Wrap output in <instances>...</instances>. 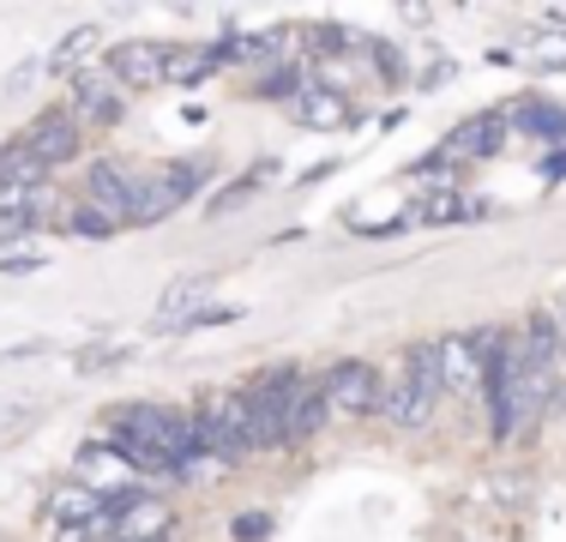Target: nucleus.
I'll return each mask as SVG.
<instances>
[{"label": "nucleus", "instance_id": "f3484780", "mask_svg": "<svg viewBox=\"0 0 566 542\" xmlns=\"http://www.w3.org/2000/svg\"><path fill=\"white\" fill-rule=\"evenodd\" d=\"M85 54H97V31H73V37H66V43L55 49V54H49V73H73V66L78 61H85Z\"/></svg>", "mask_w": 566, "mask_h": 542}, {"label": "nucleus", "instance_id": "423d86ee", "mask_svg": "<svg viewBox=\"0 0 566 542\" xmlns=\"http://www.w3.org/2000/svg\"><path fill=\"white\" fill-rule=\"evenodd\" d=\"M295 379L302 374H260L241 398H248V434L253 452H272L290 440V404H295Z\"/></svg>", "mask_w": 566, "mask_h": 542}, {"label": "nucleus", "instance_id": "dca6fc26", "mask_svg": "<svg viewBox=\"0 0 566 542\" xmlns=\"http://www.w3.org/2000/svg\"><path fill=\"white\" fill-rule=\"evenodd\" d=\"M206 295H211V278H181V283L164 295V314H157V325H175V314H181V308L206 302Z\"/></svg>", "mask_w": 566, "mask_h": 542}, {"label": "nucleus", "instance_id": "0eeeda50", "mask_svg": "<svg viewBox=\"0 0 566 542\" xmlns=\"http://www.w3.org/2000/svg\"><path fill=\"white\" fill-rule=\"evenodd\" d=\"M319 386H326V410H332V416H344V423L380 416V392H386V379H380V368H368V362H338L332 374H319Z\"/></svg>", "mask_w": 566, "mask_h": 542}, {"label": "nucleus", "instance_id": "2eb2a0df", "mask_svg": "<svg viewBox=\"0 0 566 542\" xmlns=\"http://www.w3.org/2000/svg\"><path fill=\"white\" fill-rule=\"evenodd\" d=\"M164 66H169V85H193V79H206L211 66H218V54H199V49H169L164 43Z\"/></svg>", "mask_w": 566, "mask_h": 542}, {"label": "nucleus", "instance_id": "20e7f679", "mask_svg": "<svg viewBox=\"0 0 566 542\" xmlns=\"http://www.w3.org/2000/svg\"><path fill=\"white\" fill-rule=\"evenodd\" d=\"M85 206L103 211L115 229L139 223V217H145V175L127 169L120 157H97V163H91V175H85Z\"/></svg>", "mask_w": 566, "mask_h": 542}, {"label": "nucleus", "instance_id": "6ab92c4d", "mask_svg": "<svg viewBox=\"0 0 566 542\" xmlns=\"http://www.w3.org/2000/svg\"><path fill=\"white\" fill-rule=\"evenodd\" d=\"M31 410H36V398H24V392H7V398H0V434L19 428V423H31Z\"/></svg>", "mask_w": 566, "mask_h": 542}, {"label": "nucleus", "instance_id": "ddd939ff", "mask_svg": "<svg viewBox=\"0 0 566 542\" xmlns=\"http://www.w3.org/2000/svg\"><path fill=\"white\" fill-rule=\"evenodd\" d=\"M0 187H19V194H31V187H49V169L24 152L19 139L0 145Z\"/></svg>", "mask_w": 566, "mask_h": 542}, {"label": "nucleus", "instance_id": "f03ea898", "mask_svg": "<svg viewBox=\"0 0 566 542\" xmlns=\"http://www.w3.org/2000/svg\"><path fill=\"white\" fill-rule=\"evenodd\" d=\"M440 392H447L440 386V337H422V344H410L398 356V374L380 392V416L392 428H428Z\"/></svg>", "mask_w": 566, "mask_h": 542}, {"label": "nucleus", "instance_id": "f8f14e48", "mask_svg": "<svg viewBox=\"0 0 566 542\" xmlns=\"http://www.w3.org/2000/svg\"><path fill=\"white\" fill-rule=\"evenodd\" d=\"M332 423V410H326V386L319 379H295V404H290V446H302V440H314L319 428Z\"/></svg>", "mask_w": 566, "mask_h": 542}, {"label": "nucleus", "instance_id": "1a4fd4ad", "mask_svg": "<svg viewBox=\"0 0 566 542\" xmlns=\"http://www.w3.org/2000/svg\"><path fill=\"white\" fill-rule=\"evenodd\" d=\"M120 108H127V91L115 85L103 66H85V73H73V97H66V115L78 121V127H115Z\"/></svg>", "mask_w": 566, "mask_h": 542}, {"label": "nucleus", "instance_id": "39448f33", "mask_svg": "<svg viewBox=\"0 0 566 542\" xmlns=\"http://www.w3.org/2000/svg\"><path fill=\"white\" fill-rule=\"evenodd\" d=\"M494 350H501V337L494 332H452L440 337V386L452 392V398H470L476 404L482 392H489V368H494Z\"/></svg>", "mask_w": 566, "mask_h": 542}, {"label": "nucleus", "instance_id": "f257e3e1", "mask_svg": "<svg viewBox=\"0 0 566 542\" xmlns=\"http://www.w3.org/2000/svg\"><path fill=\"white\" fill-rule=\"evenodd\" d=\"M109 446L139 477H181V465L199 452V434L193 416L169 410V404H120L109 410Z\"/></svg>", "mask_w": 566, "mask_h": 542}, {"label": "nucleus", "instance_id": "a211bd4d", "mask_svg": "<svg viewBox=\"0 0 566 542\" xmlns=\"http://www.w3.org/2000/svg\"><path fill=\"white\" fill-rule=\"evenodd\" d=\"M66 223H73V236H85V241H103V236H109V217H103V211H91V206H78L73 217H66Z\"/></svg>", "mask_w": 566, "mask_h": 542}, {"label": "nucleus", "instance_id": "4468645a", "mask_svg": "<svg viewBox=\"0 0 566 542\" xmlns=\"http://www.w3.org/2000/svg\"><path fill=\"white\" fill-rule=\"evenodd\" d=\"M290 115L302 121V127H344L349 108H344V97H332V91H295Z\"/></svg>", "mask_w": 566, "mask_h": 542}, {"label": "nucleus", "instance_id": "9d476101", "mask_svg": "<svg viewBox=\"0 0 566 542\" xmlns=\"http://www.w3.org/2000/svg\"><path fill=\"white\" fill-rule=\"evenodd\" d=\"M109 79L120 91H164L169 85L164 43H115L109 49Z\"/></svg>", "mask_w": 566, "mask_h": 542}, {"label": "nucleus", "instance_id": "9b49d317", "mask_svg": "<svg viewBox=\"0 0 566 542\" xmlns=\"http://www.w3.org/2000/svg\"><path fill=\"white\" fill-rule=\"evenodd\" d=\"M169 536V507L157 494H120L109 512V542H164Z\"/></svg>", "mask_w": 566, "mask_h": 542}, {"label": "nucleus", "instance_id": "6e6552de", "mask_svg": "<svg viewBox=\"0 0 566 542\" xmlns=\"http://www.w3.org/2000/svg\"><path fill=\"white\" fill-rule=\"evenodd\" d=\"M19 145L43 163V169H61V163H73L78 152H85V127H78L66 108H43V115L19 133Z\"/></svg>", "mask_w": 566, "mask_h": 542}, {"label": "nucleus", "instance_id": "7ed1b4c3", "mask_svg": "<svg viewBox=\"0 0 566 542\" xmlns=\"http://www.w3.org/2000/svg\"><path fill=\"white\" fill-rule=\"evenodd\" d=\"M193 434H199V452L211 458H248L253 452V434H248V398L235 386H218L199 398V416H193Z\"/></svg>", "mask_w": 566, "mask_h": 542}]
</instances>
